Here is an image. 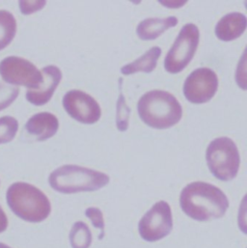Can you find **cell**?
<instances>
[{
  "instance_id": "6da1fadb",
  "label": "cell",
  "mask_w": 247,
  "mask_h": 248,
  "mask_svg": "<svg viewBox=\"0 0 247 248\" xmlns=\"http://www.w3.org/2000/svg\"><path fill=\"white\" fill-rule=\"evenodd\" d=\"M180 204L183 212L197 221L221 218L229 208L224 192L205 182L188 184L181 192Z\"/></svg>"
},
{
  "instance_id": "7a4b0ae2",
  "label": "cell",
  "mask_w": 247,
  "mask_h": 248,
  "mask_svg": "<svg viewBox=\"0 0 247 248\" xmlns=\"http://www.w3.org/2000/svg\"><path fill=\"white\" fill-rule=\"evenodd\" d=\"M140 119L151 127L169 128L180 122L183 108L179 101L169 92L153 90L144 94L137 104Z\"/></svg>"
},
{
  "instance_id": "3957f363",
  "label": "cell",
  "mask_w": 247,
  "mask_h": 248,
  "mask_svg": "<svg viewBox=\"0 0 247 248\" xmlns=\"http://www.w3.org/2000/svg\"><path fill=\"white\" fill-rule=\"evenodd\" d=\"M6 199L11 211L27 222H42L51 212V205L46 195L27 183L19 182L10 186Z\"/></svg>"
},
{
  "instance_id": "277c9868",
  "label": "cell",
  "mask_w": 247,
  "mask_h": 248,
  "mask_svg": "<svg viewBox=\"0 0 247 248\" xmlns=\"http://www.w3.org/2000/svg\"><path fill=\"white\" fill-rule=\"evenodd\" d=\"M48 183L57 192L73 194L99 190L109 183V177L97 170L69 164L55 169L49 175Z\"/></svg>"
},
{
  "instance_id": "5b68a950",
  "label": "cell",
  "mask_w": 247,
  "mask_h": 248,
  "mask_svg": "<svg viewBox=\"0 0 247 248\" xmlns=\"http://www.w3.org/2000/svg\"><path fill=\"white\" fill-rule=\"evenodd\" d=\"M208 167L218 180L229 182L239 172L241 158L236 143L229 137H219L209 145L206 152Z\"/></svg>"
},
{
  "instance_id": "8992f818",
  "label": "cell",
  "mask_w": 247,
  "mask_h": 248,
  "mask_svg": "<svg viewBox=\"0 0 247 248\" xmlns=\"http://www.w3.org/2000/svg\"><path fill=\"white\" fill-rule=\"evenodd\" d=\"M199 39V29L195 24L187 23L183 26L165 57V70L170 74H179L184 71L194 57Z\"/></svg>"
},
{
  "instance_id": "52a82bcc",
  "label": "cell",
  "mask_w": 247,
  "mask_h": 248,
  "mask_svg": "<svg viewBox=\"0 0 247 248\" xmlns=\"http://www.w3.org/2000/svg\"><path fill=\"white\" fill-rule=\"evenodd\" d=\"M173 229L172 212L165 201L155 203L145 214L138 224V231L144 241L154 243L167 237Z\"/></svg>"
},
{
  "instance_id": "ba28073f",
  "label": "cell",
  "mask_w": 247,
  "mask_h": 248,
  "mask_svg": "<svg viewBox=\"0 0 247 248\" xmlns=\"http://www.w3.org/2000/svg\"><path fill=\"white\" fill-rule=\"evenodd\" d=\"M0 76L2 79L13 85L37 89L43 83V75L30 61L9 56L0 62Z\"/></svg>"
},
{
  "instance_id": "9c48e42d",
  "label": "cell",
  "mask_w": 247,
  "mask_h": 248,
  "mask_svg": "<svg viewBox=\"0 0 247 248\" xmlns=\"http://www.w3.org/2000/svg\"><path fill=\"white\" fill-rule=\"evenodd\" d=\"M218 88V78L209 68H199L193 71L184 83L185 99L195 105L206 104L216 95Z\"/></svg>"
},
{
  "instance_id": "30bf717a",
  "label": "cell",
  "mask_w": 247,
  "mask_h": 248,
  "mask_svg": "<svg viewBox=\"0 0 247 248\" xmlns=\"http://www.w3.org/2000/svg\"><path fill=\"white\" fill-rule=\"evenodd\" d=\"M63 107L73 119L81 124H95L102 116L101 107L98 102L80 90L67 92L63 98Z\"/></svg>"
},
{
  "instance_id": "8fae6325",
  "label": "cell",
  "mask_w": 247,
  "mask_h": 248,
  "mask_svg": "<svg viewBox=\"0 0 247 248\" xmlns=\"http://www.w3.org/2000/svg\"><path fill=\"white\" fill-rule=\"evenodd\" d=\"M43 83L37 89H30L26 93V99L34 106H44L50 101L53 93L62 79V73L56 66H46L41 71Z\"/></svg>"
},
{
  "instance_id": "7c38bea8",
  "label": "cell",
  "mask_w": 247,
  "mask_h": 248,
  "mask_svg": "<svg viewBox=\"0 0 247 248\" xmlns=\"http://www.w3.org/2000/svg\"><path fill=\"white\" fill-rule=\"evenodd\" d=\"M247 26L246 15L230 13L224 16L216 26V35L220 41L231 42L241 37Z\"/></svg>"
},
{
  "instance_id": "4fadbf2b",
  "label": "cell",
  "mask_w": 247,
  "mask_h": 248,
  "mask_svg": "<svg viewBox=\"0 0 247 248\" xmlns=\"http://www.w3.org/2000/svg\"><path fill=\"white\" fill-rule=\"evenodd\" d=\"M59 128L57 117L49 112H41L33 115L25 124V129L36 140L44 141L55 135Z\"/></svg>"
},
{
  "instance_id": "5bb4252c",
  "label": "cell",
  "mask_w": 247,
  "mask_h": 248,
  "mask_svg": "<svg viewBox=\"0 0 247 248\" xmlns=\"http://www.w3.org/2000/svg\"><path fill=\"white\" fill-rule=\"evenodd\" d=\"M178 24L176 16L165 18L150 17L142 20L136 28V34L142 41H152L162 35L167 29L175 27Z\"/></svg>"
},
{
  "instance_id": "9a60e30c",
  "label": "cell",
  "mask_w": 247,
  "mask_h": 248,
  "mask_svg": "<svg viewBox=\"0 0 247 248\" xmlns=\"http://www.w3.org/2000/svg\"><path fill=\"white\" fill-rule=\"evenodd\" d=\"M160 54H161L160 47L154 46L151 49H149L147 52H145L140 58L122 67L121 73L124 76L133 75L139 72L148 73V74L152 73L157 65V61L159 59Z\"/></svg>"
},
{
  "instance_id": "2e32d148",
  "label": "cell",
  "mask_w": 247,
  "mask_h": 248,
  "mask_svg": "<svg viewBox=\"0 0 247 248\" xmlns=\"http://www.w3.org/2000/svg\"><path fill=\"white\" fill-rule=\"evenodd\" d=\"M16 33V21L8 11L0 10V50L8 46Z\"/></svg>"
},
{
  "instance_id": "e0dca14e",
  "label": "cell",
  "mask_w": 247,
  "mask_h": 248,
  "mask_svg": "<svg viewBox=\"0 0 247 248\" xmlns=\"http://www.w3.org/2000/svg\"><path fill=\"white\" fill-rule=\"evenodd\" d=\"M72 248H89L92 245V233L82 221L76 222L70 233Z\"/></svg>"
},
{
  "instance_id": "ac0fdd59",
  "label": "cell",
  "mask_w": 247,
  "mask_h": 248,
  "mask_svg": "<svg viewBox=\"0 0 247 248\" xmlns=\"http://www.w3.org/2000/svg\"><path fill=\"white\" fill-rule=\"evenodd\" d=\"M18 129V122L11 116L0 118V144L11 142Z\"/></svg>"
},
{
  "instance_id": "d6986e66",
  "label": "cell",
  "mask_w": 247,
  "mask_h": 248,
  "mask_svg": "<svg viewBox=\"0 0 247 248\" xmlns=\"http://www.w3.org/2000/svg\"><path fill=\"white\" fill-rule=\"evenodd\" d=\"M121 82L122 79L120 78V96L117 102V113H116V124L117 127L120 131H125L128 127V121H129V114L130 109L126 106L124 97L122 94V88H121Z\"/></svg>"
},
{
  "instance_id": "ffe728a7",
  "label": "cell",
  "mask_w": 247,
  "mask_h": 248,
  "mask_svg": "<svg viewBox=\"0 0 247 248\" xmlns=\"http://www.w3.org/2000/svg\"><path fill=\"white\" fill-rule=\"evenodd\" d=\"M19 90L17 87H13L0 83V111L10 107L17 98Z\"/></svg>"
},
{
  "instance_id": "44dd1931",
  "label": "cell",
  "mask_w": 247,
  "mask_h": 248,
  "mask_svg": "<svg viewBox=\"0 0 247 248\" xmlns=\"http://www.w3.org/2000/svg\"><path fill=\"white\" fill-rule=\"evenodd\" d=\"M85 215L91 220L93 226L101 230L102 234L99 236V240H103L105 237V220L102 211L98 208H88Z\"/></svg>"
},
{
  "instance_id": "7402d4cb",
  "label": "cell",
  "mask_w": 247,
  "mask_h": 248,
  "mask_svg": "<svg viewBox=\"0 0 247 248\" xmlns=\"http://www.w3.org/2000/svg\"><path fill=\"white\" fill-rule=\"evenodd\" d=\"M46 1H19V8L23 15H30L43 9Z\"/></svg>"
},
{
  "instance_id": "603a6c76",
  "label": "cell",
  "mask_w": 247,
  "mask_h": 248,
  "mask_svg": "<svg viewBox=\"0 0 247 248\" xmlns=\"http://www.w3.org/2000/svg\"><path fill=\"white\" fill-rule=\"evenodd\" d=\"M8 223L9 222H8L7 216L0 206V234L3 233L4 231H6V229L8 228Z\"/></svg>"
},
{
  "instance_id": "cb8c5ba5",
  "label": "cell",
  "mask_w": 247,
  "mask_h": 248,
  "mask_svg": "<svg viewBox=\"0 0 247 248\" xmlns=\"http://www.w3.org/2000/svg\"><path fill=\"white\" fill-rule=\"evenodd\" d=\"M0 248H10L9 246H7V245H5V244H3V243H0Z\"/></svg>"
}]
</instances>
